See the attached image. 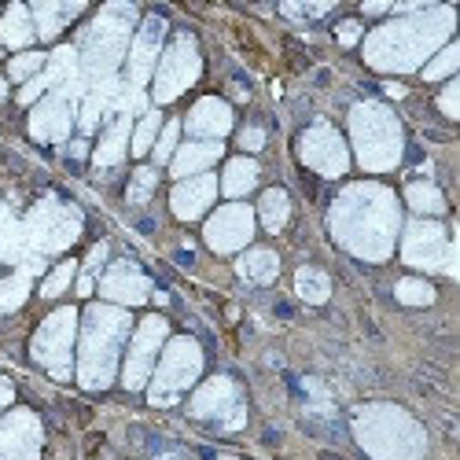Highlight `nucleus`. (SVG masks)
Masks as SVG:
<instances>
[{
  "label": "nucleus",
  "instance_id": "nucleus-38",
  "mask_svg": "<svg viewBox=\"0 0 460 460\" xmlns=\"http://www.w3.org/2000/svg\"><path fill=\"white\" fill-rule=\"evenodd\" d=\"M177 140H181V122H163V133H159L155 147H151V159H155V166H166L173 159Z\"/></svg>",
  "mask_w": 460,
  "mask_h": 460
},
{
  "label": "nucleus",
  "instance_id": "nucleus-22",
  "mask_svg": "<svg viewBox=\"0 0 460 460\" xmlns=\"http://www.w3.org/2000/svg\"><path fill=\"white\" fill-rule=\"evenodd\" d=\"M225 155V147L217 140H188L184 147L173 151L170 159V173L177 181H188V177H199V173H210V166Z\"/></svg>",
  "mask_w": 460,
  "mask_h": 460
},
{
  "label": "nucleus",
  "instance_id": "nucleus-6",
  "mask_svg": "<svg viewBox=\"0 0 460 460\" xmlns=\"http://www.w3.org/2000/svg\"><path fill=\"white\" fill-rule=\"evenodd\" d=\"M133 33H137V8L133 4L100 8V15L89 22V30L82 33V45H78L82 70L89 78H111L129 52Z\"/></svg>",
  "mask_w": 460,
  "mask_h": 460
},
{
  "label": "nucleus",
  "instance_id": "nucleus-5",
  "mask_svg": "<svg viewBox=\"0 0 460 460\" xmlns=\"http://www.w3.org/2000/svg\"><path fill=\"white\" fill-rule=\"evenodd\" d=\"M350 144L358 166L368 173H391L402 163L405 151V133L398 114L387 103L361 100L350 107Z\"/></svg>",
  "mask_w": 460,
  "mask_h": 460
},
{
  "label": "nucleus",
  "instance_id": "nucleus-9",
  "mask_svg": "<svg viewBox=\"0 0 460 460\" xmlns=\"http://www.w3.org/2000/svg\"><path fill=\"white\" fill-rule=\"evenodd\" d=\"M199 74H203V56H199L196 37L191 33H173V41L159 56L155 78H151V100H155L159 107L181 100L191 85L199 82Z\"/></svg>",
  "mask_w": 460,
  "mask_h": 460
},
{
  "label": "nucleus",
  "instance_id": "nucleus-18",
  "mask_svg": "<svg viewBox=\"0 0 460 460\" xmlns=\"http://www.w3.org/2000/svg\"><path fill=\"white\" fill-rule=\"evenodd\" d=\"M74 129V100L66 93H49L30 111V137L37 144H63Z\"/></svg>",
  "mask_w": 460,
  "mask_h": 460
},
{
  "label": "nucleus",
  "instance_id": "nucleus-41",
  "mask_svg": "<svg viewBox=\"0 0 460 460\" xmlns=\"http://www.w3.org/2000/svg\"><path fill=\"white\" fill-rule=\"evenodd\" d=\"M335 37H339V45H342V49H354L361 37H365V26H361L358 19H347V22H339V26H335Z\"/></svg>",
  "mask_w": 460,
  "mask_h": 460
},
{
  "label": "nucleus",
  "instance_id": "nucleus-32",
  "mask_svg": "<svg viewBox=\"0 0 460 460\" xmlns=\"http://www.w3.org/2000/svg\"><path fill=\"white\" fill-rule=\"evenodd\" d=\"M30 273H12V277H4L0 280V317H8V314H15L19 305L30 298Z\"/></svg>",
  "mask_w": 460,
  "mask_h": 460
},
{
  "label": "nucleus",
  "instance_id": "nucleus-11",
  "mask_svg": "<svg viewBox=\"0 0 460 460\" xmlns=\"http://www.w3.org/2000/svg\"><path fill=\"white\" fill-rule=\"evenodd\" d=\"M166 332L170 324L159 317V314H151L144 317L133 335H129V350H126V365H122V383H126V391H144L147 387V379L151 372H155V361L166 347Z\"/></svg>",
  "mask_w": 460,
  "mask_h": 460
},
{
  "label": "nucleus",
  "instance_id": "nucleus-23",
  "mask_svg": "<svg viewBox=\"0 0 460 460\" xmlns=\"http://www.w3.org/2000/svg\"><path fill=\"white\" fill-rule=\"evenodd\" d=\"M129 137H133V119L129 114H119L100 137L96 151H93V163L100 170H111V166H119L126 155H129Z\"/></svg>",
  "mask_w": 460,
  "mask_h": 460
},
{
  "label": "nucleus",
  "instance_id": "nucleus-34",
  "mask_svg": "<svg viewBox=\"0 0 460 460\" xmlns=\"http://www.w3.org/2000/svg\"><path fill=\"white\" fill-rule=\"evenodd\" d=\"M456 66H460V45H456V41H449V45H442V49L431 56V63L424 66V78H428V82L453 78Z\"/></svg>",
  "mask_w": 460,
  "mask_h": 460
},
{
  "label": "nucleus",
  "instance_id": "nucleus-21",
  "mask_svg": "<svg viewBox=\"0 0 460 460\" xmlns=\"http://www.w3.org/2000/svg\"><path fill=\"white\" fill-rule=\"evenodd\" d=\"M217 199V177L214 173H199V177H188L177 181L170 191V210L181 221H199Z\"/></svg>",
  "mask_w": 460,
  "mask_h": 460
},
{
  "label": "nucleus",
  "instance_id": "nucleus-16",
  "mask_svg": "<svg viewBox=\"0 0 460 460\" xmlns=\"http://www.w3.org/2000/svg\"><path fill=\"white\" fill-rule=\"evenodd\" d=\"M166 49V19L163 15H144L133 41H129V52H126V74L137 89H144L151 78H155V66H159V56Z\"/></svg>",
  "mask_w": 460,
  "mask_h": 460
},
{
  "label": "nucleus",
  "instance_id": "nucleus-26",
  "mask_svg": "<svg viewBox=\"0 0 460 460\" xmlns=\"http://www.w3.org/2000/svg\"><path fill=\"white\" fill-rule=\"evenodd\" d=\"M33 41H37V30H33L30 8H26V4L4 8V15H0V45L15 49V52H26Z\"/></svg>",
  "mask_w": 460,
  "mask_h": 460
},
{
  "label": "nucleus",
  "instance_id": "nucleus-13",
  "mask_svg": "<svg viewBox=\"0 0 460 460\" xmlns=\"http://www.w3.org/2000/svg\"><path fill=\"white\" fill-rule=\"evenodd\" d=\"M298 159L321 177H342L350 170V147L328 122H314L298 137Z\"/></svg>",
  "mask_w": 460,
  "mask_h": 460
},
{
  "label": "nucleus",
  "instance_id": "nucleus-1",
  "mask_svg": "<svg viewBox=\"0 0 460 460\" xmlns=\"http://www.w3.org/2000/svg\"><path fill=\"white\" fill-rule=\"evenodd\" d=\"M332 236L361 261H387L402 236V203L387 184H347L335 196Z\"/></svg>",
  "mask_w": 460,
  "mask_h": 460
},
{
  "label": "nucleus",
  "instance_id": "nucleus-50",
  "mask_svg": "<svg viewBox=\"0 0 460 460\" xmlns=\"http://www.w3.org/2000/svg\"><path fill=\"white\" fill-rule=\"evenodd\" d=\"M0 100H8V82L0 78Z\"/></svg>",
  "mask_w": 460,
  "mask_h": 460
},
{
  "label": "nucleus",
  "instance_id": "nucleus-40",
  "mask_svg": "<svg viewBox=\"0 0 460 460\" xmlns=\"http://www.w3.org/2000/svg\"><path fill=\"white\" fill-rule=\"evenodd\" d=\"M438 107H442L446 119H460V82H456V78H449V85L442 89Z\"/></svg>",
  "mask_w": 460,
  "mask_h": 460
},
{
  "label": "nucleus",
  "instance_id": "nucleus-12",
  "mask_svg": "<svg viewBox=\"0 0 460 460\" xmlns=\"http://www.w3.org/2000/svg\"><path fill=\"white\" fill-rule=\"evenodd\" d=\"M402 258H405V265H416V270H446V273H453L449 233L431 217L409 221L402 228Z\"/></svg>",
  "mask_w": 460,
  "mask_h": 460
},
{
  "label": "nucleus",
  "instance_id": "nucleus-29",
  "mask_svg": "<svg viewBox=\"0 0 460 460\" xmlns=\"http://www.w3.org/2000/svg\"><path fill=\"white\" fill-rule=\"evenodd\" d=\"M254 217L261 221L265 233H280V228L288 225V217H291V196H288L284 188H270V191H261Z\"/></svg>",
  "mask_w": 460,
  "mask_h": 460
},
{
  "label": "nucleus",
  "instance_id": "nucleus-31",
  "mask_svg": "<svg viewBox=\"0 0 460 460\" xmlns=\"http://www.w3.org/2000/svg\"><path fill=\"white\" fill-rule=\"evenodd\" d=\"M159 133H163V114H159V111H144V119L133 126V137H129V151H133L137 159L151 155V147H155Z\"/></svg>",
  "mask_w": 460,
  "mask_h": 460
},
{
  "label": "nucleus",
  "instance_id": "nucleus-17",
  "mask_svg": "<svg viewBox=\"0 0 460 460\" xmlns=\"http://www.w3.org/2000/svg\"><path fill=\"white\" fill-rule=\"evenodd\" d=\"M45 446V428L33 409H12L0 416V460H37Z\"/></svg>",
  "mask_w": 460,
  "mask_h": 460
},
{
  "label": "nucleus",
  "instance_id": "nucleus-8",
  "mask_svg": "<svg viewBox=\"0 0 460 460\" xmlns=\"http://www.w3.org/2000/svg\"><path fill=\"white\" fill-rule=\"evenodd\" d=\"M78 310L74 305H59L56 314H49L41 321V328L33 332L30 354L49 376L56 379H70L74 376V342H78Z\"/></svg>",
  "mask_w": 460,
  "mask_h": 460
},
{
  "label": "nucleus",
  "instance_id": "nucleus-43",
  "mask_svg": "<svg viewBox=\"0 0 460 460\" xmlns=\"http://www.w3.org/2000/svg\"><path fill=\"white\" fill-rule=\"evenodd\" d=\"M240 147H243V151H261V147H265V129H261V126H247V129L240 133Z\"/></svg>",
  "mask_w": 460,
  "mask_h": 460
},
{
  "label": "nucleus",
  "instance_id": "nucleus-28",
  "mask_svg": "<svg viewBox=\"0 0 460 460\" xmlns=\"http://www.w3.org/2000/svg\"><path fill=\"white\" fill-rule=\"evenodd\" d=\"M405 203H409L412 214L431 217V221L446 214V196H442V188L431 184V181H412V184H405Z\"/></svg>",
  "mask_w": 460,
  "mask_h": 460
},
{
  "label": "nucleus",
  "instance_id": "nucleus-27",
  "mask_svg": "<svg viewBox=\"0 0 460 460\" xmlns=\"http://www.w3.org/2000/svg\"><path fill=\"white\" fill-rule=\"evenodd\" d=\"M236 273H240L247 284L265 288V284H273V280H277V273H280V258H277V251H270V247H251V251L240 254Z\"/></svg>",
  "mask_w": 460,
  "mask_h": 460
},
{
  "label": "nucleus",
  "instance_id": "nucleus-36",
  "mask_svg": "<svg viewBox=\"0 0 460 460\" xmlns=\"http://www.w3.org/2000/svg\"><path fill=\"white\" fill-rule=\"evenodd\" d=\"M49 66V56L45 52H19L12 63H8V78L12 82H30V78H37V74H41Z\"/></svg>",
  "mask_w": 460,
  "mask_h": 460
},
{
  "label": "nucleus",
  "instance_id": "nucleus-10",
  "mask_svg": "<svg viewBox=\"0 0 460 460\" xmlns=\"http://www.w3.org/2000/svg\"><path fill=\"white\" fill-rule=\"evenodd\" d=\"M188 412L207 424H217L221 431H240L247 424V405L233 376H210L207 383H199L188 402Z\"/></svg>",
  "mask_w": 460,
  "mask_h": 460
},
{
  "label": "nucleus",
  "instance_id": "nucleus-35",
  "mask_svg": "<svg viewBox=\"0 0 460 460\" xmlns=\"http://www.w3.org/2000/svg\"><path fill=\"white\" fill-rule=\"evenodd\" d=\"M394 295H398L402 305H431L435 302V288L428 280H420V277H402Z\"/></svg>",
  "mask_w": 460,
  "mask_h": 460
},
{
  "label": "nucleus",
  "instance_id": "nucleus-46",
  "mask_svg": "<svg viewBox=\"0 0 460 460\" xmlns=\"http://www.w3.org/2000/svg\"><path fill=\"white\" fill-rule=\"evenodd\" d=\"M93 288H96V284H93V277H85V273H82V277H78V295H82V298H89V295H93Z\"/></svg>",
  "mask_w": 460,
  "mask_h": 460
},
{
  "label": "nucleus",
  "instance_id": "nucleus-48",
  "mask_svg": "<svg viewBox=\"0 0 460 460\" xmlns=\"http://www.w3.org/2000/svg\"><path fill=\"white\" fill-rule=\"evenodd\" d=\"M387 96H394V100H398V96H405V89H402V85H394V82H391V85H387Z\"/></svg>",
  "mask_w": 460,
  "mask_h": 460
},
{
  "label": "nucleus",
  "instance_id": "nucleus-33",
  "mask_svg": "<svg viewBox=\"0 0 460 460\" xmlns=\"http://www.w3.org/2000/svg\"><path fill=\"white\" fill-rule=\"evenodd\" d=\"M155 184H159V170L155 166H137V173L129 177V188H126L129 207H144L151 196H155Z\"/></svg>",
  "mask_w": 460,
  "mask_h": 460
},
{
  "label": "nucleus",
  "instance_id": "nucleus-49",
  "mask_svg": "<svg viewBox=\"0 0 460 460\" xmlns=\"http://www.w3.org/2000/svg\"><path fill=\"white\" fill-rule=\"evenodd\" d=\"M155 460H184L181 453H163V456H155Z\"/></svg>",
  "mask_w": 460,
  "mask_h": 460
},
{
  "label": "nucleus",
  "instance_id": "nucleus-37",
  "mask_svg": "<svg viewBox=\"0 0 460 460\" xmlns=\"http://www.w3.org/2000/svg\"><path fill=\"white\" fill-rule=\"evenodd\" d=\"M78 277V261L74 258H66V261H59L56 270L49 273V280L41 284V298H59L66 288H70V280Z\"/></svg>",
  "mask_w": 460,
  "mask_h": 460
},
{
  "label": "nucleus",
  "instance_id": "nucleus-4",
  "mask_svg": "<svg viewBox=\"0 0 460 460\" xmlns=\"http://www.w3.org/2000/svg\"><path fill=\"white\" fill-rule=\"evenodd\" d=\"M354 438L372 460H428V435L420 420L391 402L354 409Z\"/></svg>",
  "mask_w": 460,
  "mask_h": 460
},
{
  "label": "nucleus",
  "instance_id": "nucleus-45",
  "mask_svg": "<svg viewBox=\"0 0 460 460\" xmlns=\"http://www.w3.org/2000/svg\"><path fill=\"white\" fill-rule=\"evenodd\" d=\"M85 155H89V144L85 140H74L70 144V159H85Z\"/></svg>",
  "mask_w": 460,
  "mask_h": 460
},
{
  "label": "nucleus",
  "instance_id": "nucleus-3",
  "mask_svg": "<svg viewBox=\"0 0 460 460\" xmlns=\"http://www.w3.org/2000/svg\"><path fill=\"white\" fill-rule=\"evenodd\" d=\"M133 321L129 310L111 302H93L82 314L78 324V383L85 391H107L114 376H119V361H122V347L129 342Z\"/></svg>",
  "mask_w": 460,
  "mask_h": 460
},
{
  "label": "nucleus",
  "instance_id": "nucleus-20",
  "mask_svg": "<svg viewBox=\"0 0 460 460\" xmlns=\"http://www.w3.org/2000/svg\"><path fill=\"white\" fill-rule=\"evenodd\" d=\"M181 126L188 129L191 140H217L221 144L228 133H233L236 114H233V107H228L221 96H203V100L191 103V111L184 114Z\"/></svg>",
  "mask_w": 460,
  "mask_h": 460
},
{
  "label": "nucleus",
  "instance_id": "nucleus-14",
  "mask_svg": "<svg viewBox=\"0 0 460 460\" xmlns=\"http://www.w3.org/2000/svg\"><path fill=\"white\" fill-rule=\"evenodd\" d=\"M30 236L41 251H66L82 236V210L59 199H41L30 214Z\"/></svg>",
  "mask_w": 460,
  "mask_h": 460
},
{
  "label": "nucleus",
  "instance_id": "nucleus-19",
  "mask_svg": "<svg viewBox=\"0 0 460 460\" xmlns=\"http://www.w3.org/2000/svg\"><path fill=\"white\" fill-rule=\"evenodd\" d=\"M100 295H103V302L129 310V305H140L151 298V280H147V273H140V265L114 261L100 277Z\"/></svg>",
  "mask_w": 460,
  "mask_h": 460
},
{
  "label": "nucleus",
  "instance_id": "nucleus-15",
  "mask_svg": "<svg viewBox=\"0 0 460 460\" xmlns=\"http://www.w3.org/2000/svg\"><path fill=\"white\" fill-rule=\"evenodd\" d=\"M254 207L247 203H225L207 217L203 240L214 254H236L254 240Z\"/></svg>",
  "mask_w": 460,
  "mask_h": 460
},
{
  "label": "nucleus",
  "instance_id": "nucleus-7",
  "mask_svg": "<svg viewBox=\"0 0 460 460\" xmlns=\"http://www.w3.org/2000/svg\"><path fill=\"white\" fill-rule=\"evenodd\" d=\"M203 347L191 335H173L155 361V372L147 379V402L151 405H173L184 391H191L203 376Z\"/></svg>",
  "mask_w": 460,
  "mask_h": 460
},
{
  "label": "nucleus",
  "instance_id": "nucleus-24",
  "mask_svg": "<svg viewBox=\"0 0 460 460\" xmlns=\"http://www.w3.org/2000/svg\"><path fill=\"white\" fill-rule=\"evenodd\" d=\"M85 12L82 0H74V4H56V0H41V4H33L30 15H33V30L41 41H52V37H59V30L70 22V19H78Z\"/></svg>",
  "mask_w": 460,
  "mask_h": 460
},
{
  "label": "nucleus",
  "instance_id": "nucleus-44",
  "mask_svg": "<svg viewBox=\"0 0 460 460\" xmlns=\"http://www.w3.org/2000/svg\"><path fill=\"white\" fill-rule=\"evenodd\" d=\"M107 261V243H96L93 251H89V258H85V277H93V273H100V265Z\"/></svg>",
  "mask_w": 460,
  "mask_h": 460
},
{
  "label": "nucleus",
  "instance_id": "nucleus-30",
  "mask_svg": "<svg viewBox=\"0 0 460 460\" xmlns=\"http://www.w3.org/2000/svg\"><path fill=\"white\" fill-rule=\"evenodd\" d=\"M295 291H298V298L321 305L332 295V280H328V273L314 270V265H302V270L295 273Z\"/></svg>",
  "mask_w": 460,
  "mask_h": 460
},
{
  "label": "nucleus",
  "instance_id": "nucleus-2",
  "mask_svg": "<svg viewBox=\"0 0 460 460\" xmlns=\"http://www.w3.org/2000/svg\"><path fill=\"white\" fill-rule=\"evenodd\" d=\"M453 22H456V15L446 4H431V8L424 4L412 15L383 22L365 37V63L383 74L420 70L424 59H431L442 45H449Z\"/></svg>",
  "mask_w": 460,
  "mask_h": 460
},
{
  "label": "nucleus",
  "instance_id": "nucleus-42",
  "mask_svg": "<svg viewBox=\"0 0 460 460\" xmlns=\"http://www.w3.org/2000/svg\"><path fill=\"white\" fill-rule=\"evenodd\" d=\"M100 114H103V96L93 93V96L85 100V111H82V133H93V129H96Z\"/></svg>",
  "mask_w": 460,
  "mask_h": 460
},
{
  "label": "nucleus",
  "instance_id": "nucleus-39",
  "mask_svg": "<svg viewBox=\"0 0 460 460\" xmlns=\"http://www.w3.org/2000/svg\"><path fill=\"white\" fill-rule=\"evenodd\" d=\"M49 89H52V82H49V74L41 70L37 78H30V82L19 89V103H37V100H45Z\"/></svg>",
  "mask_w": 460,
  "mask_h": 460
},
{
  "label": "nucleus",
  "instance_id": "nucleus-25",
  "mask_svg": "<svg viewBox=\"0 0 460 460\" xmlns=\"http://www.w3.org/2000/svg\"><path fill=\"white\" fill-rule=\"evenodd\" d=\"M258 177H261V170H258V163H254L251 155L228 159L225 170H221V177H217V191H225V196L233 199V203H240L247 191H254Z\"/></svg>",
  "mask_w": 460,
  "mask_h": 460
},
{
  "label": "nucleus",
  "instance_id": "nucleus-51",
  "mask_svg": "<svg viewBox=\"0 0 460 460\" xmlns=\"http://www.w3.org/2000/svg\"><path fill=\"white\" fill-rule=\"evenodd\" d=\"M221 460H236V456H221Z\"/></svg>",
  "mask_w": 460,
  "mask_h": 460
},
{
  "label": "nucleus",
  "instance_id": "nucleus-47",
  "mask_svg": "<svg viewBox=\"0 0 460 460\" xmlns=\"http://www.w3.org/2000/svg\"><path fill=\"white\" fill-rule=\"evenodd\" d=\"M383 12H391V4H365V15H383Z\"/></svg>",
  "mask_w": 460,
  "mask_h": 460
}]
</instances>
